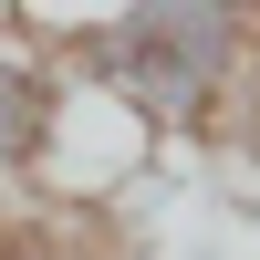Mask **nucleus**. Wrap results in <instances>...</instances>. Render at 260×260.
Segmentation results:
<instances>
[{
	"instance_id": "obj_4",
	"label": "nucleus",
	"mask_w": 260,
	"mask_h": 260,
	"mask_svg": "<svg viewBox=\"0 0 260 260\" xmlns=\"http://www.w3.org/2000/svg\"><path fill=\"white\" fill-rule=\"evenodd\" d=\"M0 260H73V250H62L31 208H0Z\"/></svg>"
},
{
	"instance_id": "obj_2",
	"label": "nucleus",
	"mask_w": 260,
	"mask_h": 260,
	"mask_svg": "<svg viewBox=\"0 0 260 260\" xmlns=\"http://www.w3.org/2000/svg\"><path fill=\"white\" fill-rule=\"evenodd\" d=\"M156 156L167 146L146 136L136 115H125L104 83H83L73 62H62V104H52V136H42V167H31V187H21V208H115L136 177H156Z\"/></svg>"
},
{
	"instance_id": "obj_1",
	"label": "nucleus",
	"mask_w": 260,
	"mask_h": 260,
	"mask_svg": "<svg viewBox=\"0 0 260 260\" xmlns=\"http://www.w3.org/2000/svg\"><path fill=\"white\" fill-rule=\"evenodd\" d=\"M62 62L125 104L156 146H198L240 125V83L260 52V11L240 0H125V11L52 21Z\"/></svg>"
},
{
	"instance_id": "obj_5",
	"label": "nucleus",
	"mask_w": 260,
	"mask_h": 260,
	"mask_svg": "<svg viewBox=\"0 0 260 260\" xmlns=\"http://www.w3.org/2000/svg\"><path fill=\"white\" fill-rule=\"evenodd\" d=\"M229 136H240L250 156H260V52H250V83H240V125H229Z\"/></svg>"
},
{
	"instance_id": "obj_3",
	"label": "nucleus",
	"mask_w": 260,
	"mask_h": 260,
	"mask_svg": "<svg viewBox=\"0 0 260 260\" xmlns=\"http://www.w3.org/2000/svg\"><path fill=\"white\" fill-rule=\"evenodd\" d=\"M62 104V42H31V21H0V187H31L42 136Z\"/></svg>"
}]
</instances>
